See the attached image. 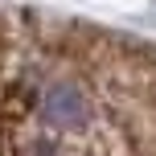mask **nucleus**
<instances>
[{"label": "nucleus", "instance_id": "obj_1", "mask_svg": "<svg viewBox=\"0 0 156 156\" xmlns=\"http://www.w3.org/2000/svg\"><path fill=\"white\" fill-rule=\"evenodd\" d=\"M41 111H45V119H49L54 127H66V132H82V127L94 119V103H90V94H86L78 82H66V78L45 86Z\"/></svg>", "mask_w": 156, "mask_h": 156}]
</instances>
